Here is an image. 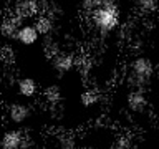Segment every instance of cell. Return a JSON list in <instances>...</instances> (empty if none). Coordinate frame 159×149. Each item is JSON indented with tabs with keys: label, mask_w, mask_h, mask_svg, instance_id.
Here are the masks:
<instances>
[{
	"label": "cell",
	"mask_w": 159,
	"mask_h": 149,
	"mask_svg": "<svg viewBox=\"0 0 159 149\" xmlns=\"http://www.w3.org/2000/svg\"><path fill=\"white\" fill-rule=\"evenodd\" d=\"M111 149H134V141L129 134H119L114 138Z\"/></svg>",
	"instance_id": "obj_15"
},
{
	"label": "cell",
	"mask_w": 159,
	"mask_h": 149,
	"mask_svg": "<svg viewBox=\"0 0 159 149\" xmlns=\"http://www.w3.org/2000/svg\"><path fill=\"white\" fill-rule=\"evenodd\" d=\"M78 149H80V147H78Z\"/></svg>",
	"instance_id": "obj_21"
},
{
	"label": "cell",
	"mask_w": 159,
	"mask_h": 149,
	"mask_svg": "<svg viewBox=\"0 0 159 149\" xmlns=\"http://www.w3.org/2000/svg\"><path fill=\"white\" fill-rule=\"evenodd\" d=\"M7 114H8V119L13 124H23L32 116V106L27 103H22V101H15L8 106Z\"/></svg>",
	"instance_id": "obj_6"
},
{
	"label": "cell",
	"mask_w": 159,
	"mask_h": 149,
	"mask_svg": "<svg viewBox=\"0 0 159 149\" xmlns=\"http://www.w3.org/2000/svg\"><path fill=\"white\" fill-rule=\"evenodd\" d=\"M154 76V63L148 56H136L129 65V81L133 88L144 89Z\"/></svg>",
	"instance_id": "obj_2"
},
{
	"label": "cell",
	"mask_w": 159,
	"mask_h": 149,
	"mask_svg": "<svg viewBox=\"0 0 159 149\" xmlns=\"http://www.w3.org/2000/svg\"><path fill=\"white\" fill-rule=\"evenodd\" d=\"M101 99V94L96 88H86L83 89L81 94H80V103L83 104L84 108H91V106H96Z\"/></svg>",
	"instance_id": "obj_13"
},
{
	"label": "cell",
	"mask_w": 159,
	"mask_h": 149,
	"mask_svg": "<svg viewBox=\"0 0 159 149\" xmlns=\"http://www.w3.org/2000/svg\"><path fill=\"white\" fill-rule=\"evenodd\" d=\"M38 33L37 30L33 28L32 23H23L22 27L18 28L17 32V37H15V40H18L22 45H25V47H32V45H35L38 42Z\"/></svg>",
	"instance_id": "obj_10"
},
{
	"label": "cell",
	"mask_w": 159,
	"mask_h": 149,
	"mask_svg": "<svg viewBox=\"0 0 159 149\" xmlns=\"http://www.w3.org/2000/svg\"><path fill=\"white\" fill-rule=\"evenodd\" d=\"M60 43L55 40L52 35L50 37H45V42H43V55L47 56L48 60H52L57 53H60Z\"/></svg>",
	"instance_id": "obj_14"
},
{
	"label": "cell",
	"mask_w": 159,
	"mask_h": 149,
	"mask_svg": "<svg viewBox=\"0 0 159 149\" xmlns=\"http://www.w3.org/2000/svg\"><path fill=\"white\" fill-rule=\"evenodd\" d=\"M25 136L27 134L20 129H8L0 138V149H22Z\"/></svg>",
	"instance_id": "obj_7"
},
{
	"label": "cell",
	"mask_w": 159,
	"mask_h": 149,
	"mask_svg": "<svg viewBox=\"0 0 159 149\" xmlns=\"http://www.w3.org/2000/svg\"><path fill=\"white\" fill-rule=\"evenodd\" d=\"M93 25L96 27L101 33H109L116 30L121 22V10H119L118 3L116 5H103V7L96 8L89 15Z\"/></svg>",
	"instance_id": "obj_1"
},
{
	"label": "cell",
	"mask_w": 159,
	"mask_h": 149,
	"mask_svg": "<svg viewBox=\"0 0 159 149\" xmlns=\"http://www.w3.org/2000/svg\"><path fill=\"white\" fill-rule=\"evenodd\" d=\"M0 58L5 63H13L15 61V50L12 47H8V45H5V47L0 48Z\"/></svg>",
	"instance_id": "obj_19"
},
{
	"label": "cell",
	"mask_w": 159,
	"mask_h": 149,
	"mask_svg": "<svg viewBox=\"0 0 159 149\" xmlns=\"http://www.w3.org/2000/svg\"><path fill=\"white\" fill-rule=\"evenodd\" d=\"M126 106L131 113H144L149 106L148 94L144 93V89L133 88L131 91L126 94Z\"/></svg>",
	"instance_id": "obj_4"
},
{
	"label": "cell",
	"mask_w": 159,
	"mask_h": 149,
	"mask_svg": "<svg viewBox=\"0 0 159 149\" xmlns=\"http://www.w3.org/2000/svg\"><path fill=\"white\" fill-rule=\"evenodd\" d=\"M17 91L22 98H33V96H37V93H38V84L30 76L20 78L18 83H17Z\"/></svg>",
	"instance_id": "obj_11"
},
{
	"label": "cell",
	"mask_w": 159,
	"mask_h": 149,
	"mask_svg": "<svg viewBox=\"0 0 159 149\" xmlns=\"http://www.w3.org/2000/svg\"><path fill=\"white\" fill-rule=\"evenodd\" d=\"M58 147L60 149H78V144H76V141H75L73 136L63 134V136L58 138Z\"/></svg>",
	"instance_id": "obj_18"
},
{
	"label": "cell",
	"mask_w": 159,
	"mask_h": 149,
	"mask_svg": "<svg viewBox=\"0 0 159 149\" xmlns=\"http://www.w3.org/2000/svg\"><path fill=\"white\" fill-rule=\"evenodd\" d=\"M80 149H99V147H94V146H88V147H80Z\"/></svg>",
	"instance_id": "obj_20"
},
{
	"label": "cell",
	"mask_w": 159,
	"mask_h": 149,
	"mask_svg": "<svg viewBox=\"0 0 159 149\" xmlns=\"http://www.w3.org/2000/svg\"><path fill=\"white\" fill-rule=\"evenodd\" d=\"M50 61H52L53 70L61 76V74H66V73H70L75 68L76 56H75L73 53H70V52H60V53L55 55Z\"/></svg>",
	"instance_id": "obj_5"
},
{
	"label": "cell",
	"mask_w": 159,
	"mask_h": 149,
	"mask_svg": "<svg viewBox=\"0 0 159 149\" xmlns=\"http://www.w3.org/2000/svg\"><path fill=\"white\" fill-rule=\"evenodd\" d=\"M43 99L50 104V106H57V104H60L61 99H63L61 88H60L58 84H48V86L43 89Z\"/></svg>",
	"instance_id": "obj_12"
},
{
	"label": "cell",
	"mask_w": 159,
	"mask_h": 149,
	"mask_svg": "<svg viewBox=\"0 0 159 149\" xmlns=\"http://www.w3.org/2000/svg\"><path fill=\"white\" fill-rule=\"evenodd\" d=\"M23 25V22L20 20L18 17H15V15H7L2 22H0V35L8 40H15L17 37V32L18 28Z\"/></svg>",
	"instance_id": "obj_8"
},
{
	"label": "cell",
	"mask_w": 159,
	"mask_h": 149,
	"mask_svg": "<svg viewBox=\"0 0 159 149\" xmlns=\"http://www.w3.org/2000/svg\"><path fill=\"white\" fill-rule=\"evenodd\" d=\"M42 10V2L40 0H17L13 8V15L20 20H30L35 18Z\"/></svg>",
	"instance_id": "obj_3"
},
{
	"label": "cell",
	"mask_w": 159,
	"mask_h": 149,
	"mask_svg": "<svg viewBox=\"0 0 159 149\" xmlns=\"http://www.w3.org/2000/svg\"><path fill=\"white\" fill-rule=\"evenodd\" d=\"M103 7V0H81L80 2V8H81V12L91 15L96 8Z\"/></svg>",
	"instance_id": "obj_17"
},
{
	"label": "cell",
	"mask_w": 159,
	"mask_h": 149,
	"mask_svg": "<svg viewBox=\"0 0 159 149\" xmlns=\"http://www.w3.org/2000/svg\"><path fill=\"white\" fill-rule=\"evenodd\" d=\"M136 7L143 15H152L157 10V0H136Z\"/></svg>",
	"instance_id": "obj_16"
},
{
	"label": "cell",
	"mask_w": 159,
	"mask_h": 149,
	"mask_svg": "<svg viewBox=\"0 0 159 149\" xmlns=\"http://www.w3.org/2000/svg\"><path fill=\"white\" fill-rule=\"evenodd\" d=\"M32 25L37 30L38 37H50L53 33V28H55V22H53L52 15H48V13H38L33 18Z\"/></svg>",
	"instance_id": "obj_9"
}]
</instances>
